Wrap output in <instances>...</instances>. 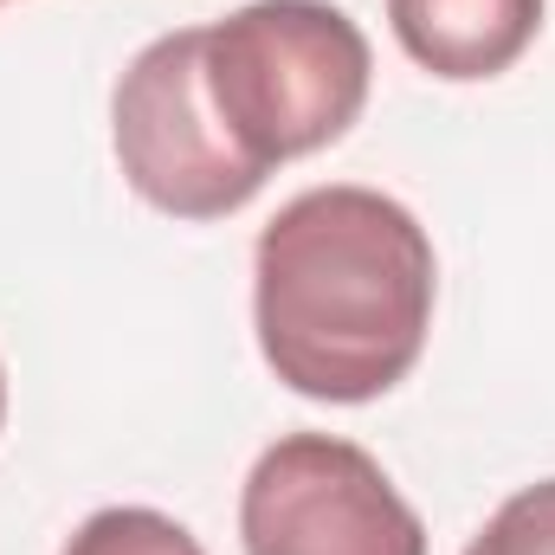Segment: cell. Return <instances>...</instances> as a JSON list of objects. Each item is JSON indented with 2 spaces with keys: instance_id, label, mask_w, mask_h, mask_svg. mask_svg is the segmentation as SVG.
<instances>
[{
  "instance_id": "cell-4",
  "label": "cell",
  "mask_w": 555,
  "mask_h": 555,
  "mask_svg": "<svg viewBox=\"0 0 555 555\" xmlns=\"http://www.w3.org/2000/svg\"><path fill=\"white\" fill-rule=\"evenodd\" d=\"M246 555H426V524L395 478L336 433H284L240 491Z\"/></svg>"
},
{
  "instance_id": "cell-1",
  "label": "cell",
  "mask_w": 555,
  "mask_h": 555,
  "mask_svg": "<svg viewBox=\"0 0 555 555\" xmlns=\"http://www.w3.org/2000/svg\"><path fill=\"white\" fill-rule=\"evenodd\" d=\"M439 266L414 214L375 188L284 201L253 253V323L291 395L362 408L408 382L433 330Z\"/></svg>"
},
{
  "instance_id": "cell-6",
  "label": "cell",
  "mask_w": 555,
  "mask_h": 555,
  "mask_svg": "<svg viewBox=\"0 0 555 555\" xmlns=\"http://www.w3.org/2000/svg\"><path fill=\"white\" fill-rule=\"evenodd\" d=\"M59 555H207L175 517L149 511V504H111V511H91Z\"/></svg>"
},
{
  "instance_id": "cell-9",
  "label": "cell",
  "mask_w": 555,
  "mask_h": 555,
  "mask_svg": "<svg viewBox=\"0 0 555 555\" xmlns=\"http://www.w3.org/2000/svg\"><path fill=\"white\" fill-rule=\"evenodd\" d=\"M0 7H7V0H0Z\"/></svg>"
},
{
  "instance_id": "cell-3",
  "label": "cell",
  "mask_w": 555,
  "mask_h": 555,
  "mask_svg": "<svg viewBox=\"0 0 555 555\" xmlns=\"http://www.w3.org/2000/svg\"><path fill=\"white\" fill-rule=\"evenodd\" d=\"M207 26H181L149 39L111 91L117 168L155 214L175 220H227L259 188L266 168L227 137L207 98Z\"/></svg>"
},
{
  "instance_id": "cell-7",
  "label": "cell",
  "mask_w": 555,
  "mask_h": 555,
  "mask_svg": "<svg viewBox=\"0 0 555 555\" xmlns=\"http://www.w3.org/2000/svg\"><path fill=\"white\" fill-rule=\"evenodd\" d=\"M465 555H555V478L504 498L498 517L465 543Z\"/></svg>"
},
{
  "instance_id": "cell-8",
  "label": "cell",
  "mask_w": 555,
  "mask_h": 555,
  "mask_svg": "<svg viewBox=\"0 0 555 555\" xmlns=\"http://www.w3.org/2000/svg\"><path fill=\"white\" fill-rule=\"evenodd\" d=\"M0 426H7V369H0Z\"/></svg>"
},
{
  "instance_id": "cell-2",
  "label": "cell",
  "mask_w": 555,
  "mask_h": 555,
  "mask_svg": "<svg viewBox=\"0 0 555 555\" xmlns=\"http://www.w3.org/2000/svg\"><path fill=\"white\" fill-rule=\"evenodd\" d=\"M207 98L266 175L317 155L369 104V39L330 0H253L207 26Z\"/></svg>"
},
{
  "instance_id": "cell-5",
  "label": "cell",
  "mask_w": 555,
  "mask_h": 555,
  "mask_svg": "<svg viewBox=\"0 0 555 555\" xmlns=\"http://www.w3.org/2000/svg\"><path fill=\"white\" fill-rule=\"evenodd\" d=\"M388 26L420 72L478 85L537 46L543 0H388Z\"/></svg>"
}]
</instances>
